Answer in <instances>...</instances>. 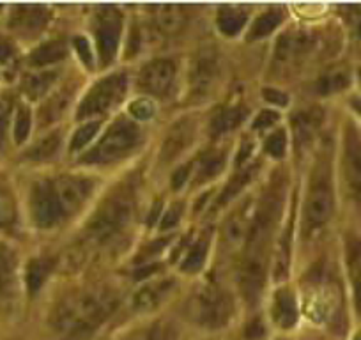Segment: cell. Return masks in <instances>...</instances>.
Here are the masks:
<instances>
[{"label": "cell", "instance_id": "obj_28", "mask_svg": "<svg viewBox=\"0 0 361 340\" xmlns=\"http://www.w3.org/2000/svg\"><path fill=\"white\" fill-rule=\"evenodd\" d=\"M69 98H71V95H69L68 91H61V92H57V95H54V98L48 99V102L44 103L39 110L41 124H43V126H47V124H51L54 121H57L59 117L64 114V110L68 109Z\"/></svg>", "mask_w": 361, "mask_h": 340}, {"label": "cell", "instance_id": "obj_49", "mask_svg": "<svg viewBox=\"0 0 361 340\" xmlns=\"http://www.w3.org/2000/svg\"><path fill=\"white\" fill-rule=\"evenodd\" d=\"M252 152H253V144L252 142H248V140H245L241 144V151H239V154H238V163L239 165H241L243 162H245L246 158H248V156H252Z\"/></svg>", "mask_w": 361, "mask_h": 340}, {"label": "cell", "instance_id": "obj_32", "mask_svg": "<svg viewBox=\"0 0 361 340\" xmlns=\"http://www.w3.org/2000/svg\"><path fill=\"white\" fill-rule=\"evenodd\" d=\"M32 128V114L25 105H20L15 109V123H13V138L16 145H22L27 140Z\"/></svg>", "mask_w": 361, "mask_h": 340}, {"label": "cell", "instance_id": "obj_33", "mask_svg": "<svg viewBox=\"0 0 361 340\" xmlns=\"http://www.w3.org/2000/svg\"><path fill=\"white\" fill-rule=\"evenodd\" d=\"M13 116H15V99L9 92H2L0 95V151L6 144Z\"/></svg>", "mask_w": 361, "mask_h": 340}, {"label": "cell", "instance_id": "obj_39", "mask_svg": "<svg viewBox=\"0 0 361 340\" xmlns=\"http://www.w3.org/2000/svg\"><path fill=\"white\" fill-rule=\"evenodd\" d=\"M99 130V123L98 121H92V123H87L83 124L82 128H80L78 131L75 133V137H73L71 140V149L73 151H76V149H82L85 147L87 144H89L92 138H94V135L98 133Z\"/></svg>", "mask_w": 361, "mask_h": 340}, {"label": "cell", "instance_id": "obj_8", "mask_svg": "<svg viewBox=\"0 0 361 340\" xmlns=\"http://www.w3.org/2000/svg\"><path fill=\"white\" fill-rule=\"evenodd\" d=\"M121 34H123V15L119 13V9L114 6L99 8L94 20V36L103 66L112 62L116 57Z\"/></svg>", "mask_w": 361, "mask_h": 340}, {"label": "cell", "instance_id": "obj_3", "mask_svg": "<svg viewBox=\"0 0 361 340\" xmlns=\"http://www.w3.org/2000/svg\"><path fill=\"white\" fill-rule=\"evenodd\" d=\"M133 206L135 199L131 188H121L114 192L87 224L85 236L89 243L103 245L109 239L116 238L121 229L126 227L128 221L131 220Z\"/></svg>", "mask_w": 361, "mask_h": 340}, {"label": "cell", "instance_id": "obj_16", "mask_svg": "<svg viewBox=\"0 0 361 340\" xmlns=\"http://www.w3.org/2000/svg\"><path fill=\"white\" fill-rule=\"evenodd\" d=\"M176 289V280L173 279H161L152 280V282L145 284L140 289H137L131 296V307L137 312H151L156 310L170 293Z\"/></svg>", "mask_w": 361, "mask_h": 340}, {"label": "cell", "instance_id": "obj_4", "mask_svg": "<svg viewBox=\"0 0 361 340\" xmlns=\"http://www.w3.org/2000/svg\"><path fill=\"white\" fill-rule=\"evenodd\" d=\"M335 207L331 183V166L326 156H321L312 176L310 192H308L307 207H305V220L310 229L321 227L331 218Z\"/></svg>", "mask_w": 361, "mask_h": 340}, {"label": "cell", "instance_id": "obj_38", "mask_svg": "<svg viewBox=\"0 0 361 340\" xmlns=\"http://www.w3.org/2000/svg\"><path fill=\"white\" fill-rule=\"evenodd\" d=\"M347 83V75L342 71L328 73V75L322 76L317 83V91L322 92V95H328V92L340 91V89L345 87Z\"/></svg>", "mask_w": 361, "mask_h": 340}, {"label": "cell", "instance_id": "obj_37", "mask_svg": "<svg viewBox=\"0 0 361 340\" xmlns=\"http://www.w3.org/2000/svg\"><path fill=\"white\" fill-rule=\"evenodd\" d=\"M16 268V253L8 243L0 239V280L11 277Z\"/></svg>", "mask_w": 361, "mask_h": 340}, {"label": "cell", "instance_id": "obj_6", "mask_svg": "<svg viewBox=\"0 0 361 340\" xmlns=\"http://www.w3.org/2000/svg\"><path fill=\"white\" fill-rule=\"evenodd\" d=\"M234 305L231 294L225 293L218 286H206L192 303V315L200 326L207 329L224 328L232 317Z\"/></svg>", "mask_w": 361, "mask_h": 340}, {"label": "cell", "instance_id": "obj_23", "mask_svg": "<svg viewBox=\"0 0 361 340\" xmlns=\"http://www.w3.org/2000/svg\"><path fill=\"white\" fill-rule=\"evenodd\" d=\"M64 55L66 44L61 40L48 41V43L39 44V47L30 51L29 64L34 66V68H43V66L59 62L61 59H64Z\"/></svg>", "mask_w": 361, "mask_h": 340}, {"label": "cell", "instance_id": "obj_22", "mask_svg": "<svg viewBox=\"0 0 361 340\" xmlns=\"http://www.w3.org/2000/svg\"><path fill=\"white\" fill-rule=\"evenodd\" d=\"M246 109L245 107H228V109L221 110L216 116L213 117V123H211V133L214 137H221V135L228 133L234 128H238L239 124L245 121L246 117Z\"/></svg>", "mask_w": 361, "mask_h": 340}, {"label": "cell", "instance_id": "obj_1", "mask_svg": "<svg viewBox=\"0 0 361 340\" xmlns=\"http://www.w3.org/2000/svg\"><path fill=\"white\" fill-rule=\"evenodd\" d=\"M280 190L275 186L269 190L266 199L255 211L252 224H250L248 234H246L245 246V261L241 268V287L243 294L250 303L259 300L266 279V259L267 248H269L271 236L275 231L276 220L280 214Z\"/></svg>", "mask_w": 361, "mask_h": 340}, {"label": "cell", "instance_id": "obj_12", "mask_svg": "<svg viewBox=\"0 0 361 340\" xmlns=\"http://www.w3.org/2000/svg\"><path fill=\"white\" fill-rule=\"evenodd\" d=\"M54 188L64 214H75L90 197L94 183L87 178L69 176V178H61L54 181Z\"/></svg>", "mask_w": 361, "mask_h": 340}, {"label": "cell", "instance_id": "obj_27", "mask_svg": "<svg viewBox=\"0 0 361 340\" xmlns=\"http://www.w3.org/2000/svg\"><path fill=\"white\" fill-rule=\"evenodd\" d=\"M282 9H269V11H266L264 15H260L259 18L253 22L252 29H250V40H260V37H266L269 36L273 30L276 29V27L282 23Z\"/></svg>", "mask_w": 361, "mask_h": 340}, {"label": "cell", "instance_id": "obj_17", "mask_svg": "<svg viewBox=\"0 0 361 340\" xmlns=\"http://www.w3.org/2000/svg\"><path fill=\"white\" fill-rule=\"evenodd\" d=\"M273 321L276 326L283 329L293 328L298 322V301L296 296L290 289H280L276 291L275 300H273Z\"/></svg>", "mask_w": 361, "mask_h": 340}, {"label": "cell", "instance_id": "obj_31", "mask_svg": "<svg viewBox=\"0 0 361 340\" xmlns=\"http://www.w3.org/2000/svg\"><path fill=\"white\" fill-rule=\"evenodd\" d=\"M216 25L220 29V32L225 34V36H235V34H239L245 29L246 15L239 13L238 9L225 8L220 13V16H218Z\"/></svg>", "mask_w": 361, "mask_h": 340}, {"label": "cell", "instance_id": "obj_26", "mask_svg": "<svg viewBox=\"0 0 361 340\" xmlns=\"http://www.w3.org/2000/svg\"><path fill=\"white\" fill-rule=\"evenodd\" d=\"M16 221V200L11 188L0 179V231H9Z\"/></svg>", "mask_w": 361, "mask_h": 340}, {"label": "cell", "instance_id": "obj_30", "mask_svg": "<svg viewBox=\"0 0 361 340\" xmlns=\"http://www.w3.org/2000/svg\"><path fill=\"white\" fill-rule=\"evenodd\" d=\"M207 248H209V239H207V236H202V238L192 246V250L186 253L185 261L180 262V269L186 273L199 272L204 266V262H206Z\"/></svg>", "mask_w": 361, "mask_h": 340}, {"label": "cell", "instance_id": "obj_21", "mask_svg": "<svg viewBox=\"0 0 361 340\" xmlns=\"http://www.w3.org/2000/svg\"><path fill=\"white\" fill-rule=\"evenodd\" d=\"M57 71H39L27 76L22 83L23 95L29 99H32V102H37V99H41L48 91H50L51 85H54L55 80H57Z\"/></svg>", "mask_w": 361, "mask_h": 340}, {"label": "cell", "instance_id": "obj_36", "mask_svg": "<svg viewBox=\"0 0 361 340\" xmlns=\"http://www.w3.org/2000/svg\"><path fill=\"white\" fill-rule=\"evenodd\" d=\"M264 149H266V152L269 156H273V158H283V154H286V149H287V133L286 130H276L273 131V133L267 137L266 144H264Z\"/></svg>", "mask_w": 361, "mask_h": 340}, {"label": "cell", "instance_id": "obj_42", "mask_svg": "<svg viewBox=\"0 0 361 340\" xmlns=\"http://www.w3.org/2000/svg\"><path fill=\"white\" fill-rule=\"evenodd\" d=\"M16 55V48L8 36L0 34V66L8 64Z\"/></svg>", "mask_w": 361, "mask_h": 340}, {"label": "cell", "instance_id": "obj_48", "mask_svg": "<svg viewBox=\"0 0 361 340\" xmlns=\"http://www.w3.org/2000/svg\"><path fill=\"white\" fill-rule=\"evenodd\" d=\"M190 169H192V165H186V166H183V169L179 170V172H177L176 176H173V179H172V185H173V188H180V186L185 185V181H186V178H188L190 176Z\"/></svg>", "mask_w": 361, "mask_h": 340}, {"label": "cell", "instance_id": "obj_46", "mask_svg": "<svg viewBox=\"0 0 361 340\" xmlns=\"http://www.w3.org/2000/svg\"><path fill=\"white\" fill-rule=\"evenodd\" d=\"M156 332L152 328H140L135 329V332L128 333L123 340H154Z\"/></svg>", "mask_w": 361, "mask_h": 340}, {"label": "cell", "instance_id": "obj_43", "mask_svg": "<svg viewBox=\"0 0 361 340\" xmlns=\"http://www.w3.org/2000/svg\"><path fill=\"white\" fill-rule=\"evenodd\" d=\"M180 213H183V206H179V204H173V206L170 207V210L166 211V213L163 214V218H161V229H163V231H166V229H172L173 225L179 221Z\"/></svg>", "mask_w": 361, "mask_h": 340}, {"label": "cell", "instance_id": "obj_47", "mask_svg": "<svg viewBox=\"0 0 361 340\" xmlns=\"http://www.w3.org/2000/svg\"><path fill=\"white\" fill-rule=\"evenodd\" d=\"M75 47L76 50H78L80 57L83 59V62H85V64H90V62H92V54H90V47L89 43H87V40L78 37V40H75Z\"/></svg>", "mask_w": 361, "mask_h": 340}, {"label": "cell", "instance_id": "obj_11", "mask_svg": "<svg viewBox=\"0 0 361 340\" xmlns=\"http://www.w3.org/2000/svg\"><path fill=\"white\" fill-rule=\"evenodd\" d=\"M343 174L354 202L361 210V135L349 126L343 138Z\"/></svg>", "mask_w": 361, "mask_h": 340}, {"label": "cell", "instance_id": "obj_52", "mask_svg": "<svg viewBox=\"0 0 361 340\" xmlns=\"http://www.w3.org/2000/svg\"><path fill=\"white\" fill-rule=\"evenodd\" d=\"M360 80H361V69H360Z\"/></svg>", "mask_w": 361, "mask_h": 340}, {"label": "cell", "instance_id": "obj_15", "mask_svg": "<svg viewBox=\"0 0 361 340\" xmlns=\"http://www.w3.org/2000/svg\"><path fill=\"white\" fill-rule=\"evenodd\" d=\"M315 40L310 32L305 30H290V32L283 34L279 40L275 51V62L279 66H289L293 62L300 61L303 55L314 48Z\"/></svg>", "mask_w": 361, "mask_h": 340}, {"label": "cell", "instance_id": "obj_18", "mask_svg": "<svg viewBox=\"0 0 361 340\" xmlns=\"http://www.w3.org/2000/svg\"><path fill=\"white\" fill-rule=\"evenodd\" d=\"M345 255L350 282H353L354 305H356L357 315L361 317V239L354 238V236L347 238Z\"/></svg>", "mask_w": 361, "mask_h": 340}, {"label": "cell", "instance_id": "obj_29", "mask_svg": "<svg viewBox=\"0 0 361 340\" xmlns=\"http://www.w3.org/2000/svg\"><path fill=\"white\" fill-rule=\"evenodd\" d=\"M51 268H54V261L50 259H32L27 266V287H29L30 293H36L37 289H41V286L44 284V280L50 275Z\"/></svg>", "mask_w": 361, "mask_h": 340}, {"label": "cell", "instance_id": "obj_14", "mask_svg": "<svg viewBox=\"0 0 361 340\" xmlns=\"http://www.w3.org/2000/svg\"><path fill=\"white\" fill-rule=\"evenodd\" d=\"M176 76V66L169 59H156L142 68L138 75V85L149 95H163L172 85Z\"/></svg>", "mask_w": 361, "mask_h": 340}, {"label": "cell", "instance_id": "obj_19", "mask_svg": "<svg viewBox=\"0 0 361 340\" xmlns=\"http://www.w3.org/2000/svg\"><path fill=\"white\" fill-rule=\"evenodd\" d=\"M193 133H195V126H193L190 121H183V123L177 124V126L170 131L169 137H166L165 144H163V162H170V159H173L177 154H180V152L185 151L190 145V142H192Z\"/></svg>", "mask_w": 361, "mask_h": 340}, {"label": "cell", "instance_id": "obj_51", "mask_svg": "<svg viewBox=\"0 0 361 340\" xmlns=\"http://www.w3.org/2000/svg\"><path fill=\"white\" fill-rule=\"evenodd\" d=\"M354 340H361V332L356 333V336H354Z\"/></svg>", "mask_w": 361, "mask_h": 340}, {"label": "cell", "instance_id": "obj_9", "mask_svg": "<svg viewBox=\"0 0 361 340\" xmlns=\"http://www.w3.org/2000/svg\"><path fill=\"white\" fill-rule=\"evenodd\" d=\"M30 214L39 229H51L66 217L55 193L54 181H39L30 192Z\"/></svg>", "mask_w": 361, "mask_h": 340}, {"label": "cell", "instance_id": "obj_10", "mask_svg": "<svg viewBox=\"0 0 361 340\" xmlns=\"http://www.w3.org/2000/svg\"><path fill=\"white\" fill-rule=\"evenodd\" d=\"M50 11L44 6H15L8 16V29L22 40H32L47 29Z\"/></svg>", "mask_w": 361, "mask_h": 340}, {"label": "cell", "instance_id": "obj_40", "mask_svg": "<svg viewBox=\"0 0 361 340\" xmlns=\"http://www.w3.org/2000/svg\"><path fill=\"white\" fill-rule=\"evenodd\" d=\"M130 112L138 119H149V117L154 116V105L149 99H137L130 107Z\"/></svg>", "mask_w": 361, "mask_h": 340}, {"label": "cell", "instance_id": "obj_34", "mask_svg": "<svg viewBox=\"0 0 361 340\" xmlns=\"http://www.w3.org/2000/svg\"><path fill=\"white\" fill-rule=\"evenodd\" d=\"M294 128H296V137L301 144H307L308 140L314 135L315 126H317V119L314 117V114L305 112V114H298L296 119L293 121Z\"/></svg>", "mask_w": 361, "mask_h": 340}, {"label": "cell", "instance_id": "obj_2", "mask_svg": "<svg viewBox=\"0 0 361 340\" xmlns=\"http://www.w3.org/2000/svg\"><path fill=\"white\" fill-rule=\"evenodd\" d=\"M117 303L119 298L109 289H92L73 294L62 300L51 312V326L64 339H83L116 310Z\"/></svg>", "mask_w": 361, "mask_h": 340}, {"label": "cell", "instance_id": "obj_5", "mask_svg": "<svg viewBox=\"0 0 361 340\" xmlns=\"http://www.w3.org/2000/svg\"><path fill=\"white\" fill-rule=\"evenodd\" d=\"M140 138V130L130 119H117L106 130L96 147L90 149L82 158L83 163H110L126 156Z\"/></svg>", "mask_w": 361, "mask_h": 340}, {"label": "cell", "instance_id": "obj_25", "mask_svg": "<svg viewBox=\"0 0 361 340\" xmlns=\"http://www.w3.org/2000/svg\"><path fill=\"white\" fill-rule=\"evenodd\" d=\"M59 147H61V133L54 131V133L44 135L41 140H37L32 147H29L23 154V158L29 162H44L57 154Z\"/></svg>", "mask_w": 361, "mask_h": 340}, {"label": "cell", "instance_id": "obj_13", "mask_svg": "<svg viewBox=\"0 0 361 340\" xmlns=\"http://www.w3.org/2000/svg\"><path fill=\"white\" fill-rule=\"evenodd\" d=\"M218 76H220V61L214 50L200 51L199 57L193 62L192 76V92L195 96H206L211 89L216 85Z\"/></svg>", "mask_w": 361, "mask_h": 340}, {"label": "cell", "instance_id": "obj_45", "mask_svg": "<svg viewBox=\"0 0 361 340\" xmlns=\"http://www.w3.org/2000/svg\"><path fill=\"white\" fill-rule=\"evenodd\" d=\"M264 333H266V329H264L262 322H260L259 319H255V321L250 322L248 328H246V339H248V340H260L264 336Z\"/></svg>", "mask_w": 361, "mask_h": 340}, {"label": "cell", "instance_id": "obj_50", "mask_svg": "<svg viewBox=\"0 0 361 340\" xmlns=\"http://www.w3.org/2000/svg\"><path fill=\"white\" fill-rule=\"evenodd\" d=\"M354 109L361 114V99H354Z\"/></svg>", "mask_w": 361, "mask_h": 340}, {"label": "cell", "instance_id": "obj_44", "mask_svg": "<svg viewBox=\"0 0 361 340\" xmlns=\"http://www.w3.org/2000/svg\"><path fill=\"white\" fill-rule=\"evenodd\" d=\"M262 96L266 102L269 103H275V105H280V107H286L287 102H289V98H287V95H283V92H280L279 89H264L262 91Z\"/></svg>", "mask_w": 361, "mask_h": 340}, {"label": "cell", "instance_id": "obj_35", "mask_svg": "<svg viewBox=\"0 0 361 340\" xmlns=\"http://www.w3.org/2000/svg\"><path fill=\"white\" fill-rule=\"evenodd\" d=\"M225 165V156L221 152H213V154L206 156L200 163L199 169V181H207V179L214 178L216 174H220V170Z\"/></svg>", "mask_w": 361, "mask_h": 340}, {"label": "cell", "instance_id": "obj_7", "mask_svg": "<svg viewBox=\"0 0 361 340\" xmlns=\"http://www.w3.org/2000/svg\"><path fill=\"white\" fill-rule=\"evenodd\" d=\"M128 89V76L126 73H114V75L105 76L94 83L82 99L78 107V117H90L99 116V114L106 112L112 109L114 105L123 99Z\"/></svg>", "mask_w": 361, "mask_h": 340}, {"label": "cell", "instance_id": "obj_24", "mask_svg": "<svg viewBox=\"0 0 361 340\" xmlns=\"http://www.w3.org/2000/svg\"><path fill=\"white\" fill-rule=\"evenodd\" d=\"M259 166H260L259 163H253V165L246 166V169H243V170H239L238 174H235L234 178L228 181L227 188H225L224 192H221V195L218 197L216 206L221 207V206H225V204L231 202L232 199H235V197H238V193L241 192V190L245 188V186L248 185V183L252 181L253 178H255L257 172H259Z\"/></svg>", "mask_w": 361, "mask_h": 340}, {"label": "cell", "instance_id": "obj_41", "mask_svg": "<svg viewBox=\"0 0 361 340\" xmlns=\"http://www.w3.org/2000/svg\"><path fill=\"white\" fill-rule=\"evenodd\" d=\"M276 121H279V114H276L275 110H264V112H260L259 116H257V119L253 121V130L255 131L267 130V128L273 126Z\"/></svg>", "mask_w": 361, "mask_h": 340}, {"label": "cell", "instance_id": "obj_20", "mask_svg": "<svg viewBox=\"0 0 361 340\" xmlns=\"http://www.w3.org/2000/svg\"><path fill=\"white\" fill-rule=\"evenodd\" d=\"M154 20L161 32L176 34L185 27L186 9L180 6H158Z\"/></svg>", "mask_w": 361, "mask_h": 340}]
</instances>
